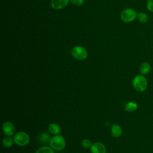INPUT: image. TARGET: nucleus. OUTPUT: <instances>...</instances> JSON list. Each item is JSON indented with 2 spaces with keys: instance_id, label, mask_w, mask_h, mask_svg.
<instances>
[{
  "instance_id": "1",
  "label": "nucleus",
  "mask_w": 153,
  "mask_h": 153,
  "mask_svg": "<svg viewBox=\"0 0 153 153\" xmlns=\"http://www.w3.org/2000/svg\"><path fill=\"white\" fill-rule=\"evenodd\" d=\"M50 146L55 151H61L63 149L66 145L65 140L62 135H55L51 138L50 142Z\"/></svg>"
},
{
  "instance_id": "2",
  "label": "nucleus",
  "mask_w": 153,
  "mask_h": 153,
  "mask_svg": "<svg viewBox=\"0 0 153 153\" xmlns=\"http://www.w3.org/2000/svg\"><path fill=\"white\" fill-rule=\"evenodd\" d=\"M132 83L134 89L140 92L144 91L148 85L147 80L143 75H136L133 78Z\"/></svg>"
},
{
  "instance_id": "3",
  "label": "nucleus",
  "mask_w": 153,
  "mask_h": 153,
  "mask_svg": "<svg viewBox=\"0 0 153 153\" xmlns=\"http://www.w3.org/2000/svg\"><path fill=\"white\" fill-rule=\"evenodd\" d=\"M13 140L14 143L17 145L24 146L29 143L30 137L24 131H19L14 135Z\"/></svg>"
},
{
  "instance_id": "4",
  "label": "nucleus",
  "mask_w": 153,
  "mask_h": 153,
  "mask_svg": "<svg viewBox=\"0 0 153 153\" xmlns=\"http://www.w3.org/2000/svg\"><path fill=\"white\" fill-rule=\"evenodd\" d=\"M137 13L134 9L128 8L122 11L120 17L122 21L126 23H129L134 20L137 17Z\"/></svg>"
},
{
  "instance_id": "5",
  "label": "nucleus",
  "mask_w": 153,
  "mask_h": 153,
  "mask_svg": "<svg viewBox=\"0 0 153 153\" xmlns=\"http://www.w3.org/2000/svg\"><path fill=\"white\" fill-rule=\"evenodd\" d=\"M71 54L75 59L79 60H82L87 57L88 53L84 47L80 45H76L72 48Z\"/></svg>"
},
{
  "instance_id": "6",
  "label": "nucleus",
  "mask_w": 153,
  "mask_h": 153,
  "mask_svg": "<svg viewBox=\"0 0 153 153\" xmlns=\"http://www.w3.org/2000/svg\"><path fill=\"white\" fill-rule=\"evenodd\" d=\"M15 130V127L11 122L6 121L2 125L3 133L7 136H11L14 135Z\"/></svg>"
},
{
  "instance_id": "7",
  "label": "nucleus",
  "mask_w": 153,
  "mask_h": 153,
  "mask_svg": "<svg viewBox=\"0 0 153 153\" xmlns=\"http://www.w3.org/2000/svg\"><path fill=\"white\" fill-rule=\"evenodd\" d=\"M90 151L91 153H106V148L103 143L97 142L91 145Z\"/></svg>"
},
{
  "instance_id": "8",
  "label": "nucleus",
  "mask_w": 153,
  "mask_h": 153,
  "mask_svg": "<svg viewBox=\"0 0 153 153\" xmlns=\"http://www.w3.org/2000/svg\"><path fill=\"white\" fill-rule=\"evenodd\" d=\"M69 0H51V6L54 10H60L65 7Z\"/></svg>"
},
{
  "instance_id": "9",
  "label": "nucleus",
  "mask_w": 153,
  "mask_h": 153,
  "mask_svg": "<svg viewBox=\"0 0 153 153\" xmlns=\"http://www.w3.org/2000/svg\"><path fill=\"white\" fill-rule=\"evenodd\" d=\"M111 131L112 136L115 137H119L121 136L123 130L120 126L118 124H114L112 126L111 128Z\"/></svg>"
},
{
  "instance_id": "10",
  "label": "nucleus",
  "mask_w": 153,
  "mask_h": 153,
  "mask_svg": "<svg viewBox=\"0 0 153 153\" xmlns=\"http://www.w3.org/2000/svg\"><path fill=\"white\" fill-rule=\"evenodd\" d=\"M48 128V131L50 133H51L53 134H55V135L59 134L61 131L60 126L57 124H56V123L50 124L49 125Z\"/></svg>"
},
{
  "instance_id": "11",
  "label": "nucleus",
  "mask_w": 153,
  "mask_h": 153,
  "mask_svg": "<svg viewBox=\"0 0 153 153\" xmlns=\"http://www.w3.org/2000/svg\"><path fill=\"white\" fill-rule=\"evenodd\" d=\"M151 69L150 64L148 62H143L139 67V71L142 75H146L149 73Z\"/></svg>"
},
{
  "instance_id": "12",
  "label": "nucleus",
  "mask_w": 153,
  "mask_h": 153,
  "mask_svg": "<svg viewBox=\"0 0 153 153\" xmlns=\"http://www.w3.org/2000/svg\"><path fill=\"white\" fill-rule=\"evenodd\" d=\"M137 108V104L134 102H128L126 103L124 109L128 112H133Z\"/></svg>"
},
{
  "instance_id": "13",
  "label": "nucleus",
  "mask_w": 153,
  "mask_h": 153,
  "mask_svg": "<svg viewBox=\"0 0 153 153\" xmlns=\"http://www.w3.org/2000/svg\"><path fill=\"white\" fill-rule=\"evenodd\" d=\"M14 140L13 139L11 138L10 136H7L5 137L2 140V144L6 148H10L13 145L14 143Z\"/></svg>"
},
{
  "instance_id": "14",
  "label": "nucleus",
  "mask_w": 153,
  "mask_h": 153,
  "mask_svg": "<svg viewBox=\"0 0 153 153\" xmlns=\"http://www.w3.org/2000/svg\"><path fill=\"white\" fill-rule=\"evenodd\" d=\"M137 20L142 23H146L148 22L149 20V17L148 15L145 13H139L137 16Z\"/></svg>"
},
{
  "instance_id": "15",
  "label": "nucleus",
  "mask_w": 153,
  "mask_h": 153,
  "mask_svg": "<svg viewBox=\"0 0 153 153\" xmlns=\"http://www.w3.org/2000/svg\"><path fill=\"white\" fill-rule=\"evenodd\" d=\"M35 153H54V151L50 146H42L39 148Z\"/></svg>"
},
{
  "instance_id": "16",
  "label": "nucleus",
  "mask_w": 153,
  "mask_h": 153,
  "mask_svg": "<svg viewBox=\"0 0 153 153\" xmlns=\"http://www.w3.org/2000/svg\"><path fill=\"white\" fill-rule=\"evenodd\" d=\"M39 141L42 143H47L48 142H50V136L49 134L47 133H42L40 136H39Z\"/></svg>"
},
{
  "instance_id": "17",
  "label": "nucleus",
  "mask_w": 153,
  "mask_h": 153,
  "mask_svg": "<svg viewBox=\"0 0 153 153\" xmlns=\"http://www.w3.org/2000/svg\"><path fill=\"white\" fill-rule=\"evenodd\" d=\"M91 145L92 144H91V140L88 139H85L82 141V145L84 148H90Z\"/></svg>"
},
{
  "instance_id": "18",
  "label": "nucleus",
  "mask_w": 153,
  "mask_h": 153,
  "mask_svg": "<svg viewBox=\"0 0 153 153\" xmlns=\"http://www.w3.org/2000/svg\"><path fill=\"white\" fill-rule=\"evenodd\" d=\"M146 6L148 11L153 12V0H148Z\"/></svg>"
},
{
  "instance_id": "19",
  "label": "nucleus",
  "mask_w": 153,
  "mask_h": 153,
  "mask_svg": "<svg viewBox=\"0 0 153 153\" xmlns=\"http://www.w3.org/2000/svg\"><path fill=\"white\" fill-rule=\"evenodd\" d=\"M72 4H73L75 5L79 6L84 4V0H69Z\"/></svg>"
}]
</instances>
